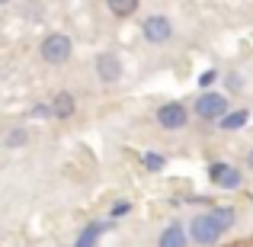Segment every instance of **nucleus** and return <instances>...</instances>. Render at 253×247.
<instances>
[{"label":"nucleus","mask_w":253,"mask_h":247,"mask_svg":"<svg viewBox=\"0 0 253 247\" xmlns=\"http://www.w3.org/2000/svg\"><path fill=\"white\" fill-rule=\"evenodd\" d=\"M218 81H221V71H215V68H209V71H202L199 74V93H205V90H211Z\"/></svg>","instance_id":"dca6fc26"},{"label":"nucleus","mask_w":253,"mask_h":247,"mask_svg":"<svg viewBox=\"0 0 253 247\" xmlns=\"http://www.w3.org/2000/svg\"><path fill=\"white\" fill-rule=\"evenodd\" d=\"M128 212H131V202H128V199H119V202H116V205L109 209V222H116V218L128 215Z\"/></svg>","instance_id":"a211bd4d"},{"label":"nucleus","mask_w":253,"mask_h":247,"mask_svg":"<svg viewBox=\"0 0 253 247\" xmlns=\"http://www.w3.org/2000/svg\"><path fill=\"white\" fill-rule=\"evenodd\" d=\"M192 112H196L202 122H218V119H224L231 112V99L224 97V93H218V90H205V93L196 97Z\"/></svg>","instance_id":"f03ea898"},{"label":"nucleus","mask_w":253,"mask_h":247,"mask_svg":"<svg viewBox=\"0 0 253 247\" xmlns=\"http://www.w3.org/2000/svg\"><path fill=\"white\" fill-rule=\"evenodd\" d=\"M157 247H189V231H186L183 222L173 218L170 225H164L161 238H157Z\"/></svg>","instance_id":"6e6552de"},{"label":"nucleus","mask_w":253,"mask_h":247,"mask_svg":"<svg viewBox=\"0 0 253 247\" xmlns=\"http://www.w3.org/2000/svg\"><path fill=\"white\" fill-rule=\"evenodd\" d=\"M77 112V97L71 90H61V93H55L51 97V119H71Z\"/></svg>","instance_id":"1a4fd4ad"},{"label":"nucleus","mask_w":253,"mask_h":247,"mask_svg":"<svg viewBox=\"0 0 253 247\" xmlns=\"http://www.w3.org/2000/svg\"><path fill=\"white\" fill-rule=\"evenodd\" d=\"M141 167L148 173H161L164 167H167V157L157 154V151H144V154H141Z\"/></svg>","instance_id":"4468645a"},{"label":"nucleus","mask_w":253,"mask_h":247,"mask_svg":"<svg viewBox=\"0 0 253 247\" xmlns=\"http://www.w3.org/2000/svg\"><path fill=\"white\" fill-rule=\"evenodd\" d=\"M29 116L32 119H51V103H36L29 109Z\"/></svg>","instance_id":"6ab92c4d"},{"label":"nucleus","mask_w":253,"mask_h":247,"mask_svg":"<svg viewBox=\"0 0 253 247\" xmlns=\"http://www.w3.org/2000/svg\"><path fill=\"white\" fill-rule=\"evenodd\" d=\"M141 36H144V42H151V45H167L170 39L176 36V26H173V19L164 16V13H151L141 23Z\"/></svg>","instance_id":"423d86ee"},{"label":"nucleus","mask_w":253,"mask_h":247,"mask_svg":"<svg viewBox=\"0 0 253 247\" xmlns=\"http://www.w3.org/2000/svg\"><path fill=\"white\" fill-rule=\"evenodd\" d=\"M247 161H250V167H253V148H250V157H247Z\"/></svg>","instance_id":"aec40b11"},{"label":"nucleus","mask_w":253,"mask_h":247,"mask_svg":"<svg viewBox=\"0 0 253 247\" xmlns=\"http://www.w3.org/2000/svg\"><path fill=\"white\" fill-rule=\"evenodd\" d=\"M186 231H189V241L196 247H218V241L224 238V231L218 228L211 212H196L189 218V225H186Z\"/></svg>","instance_id":"f257e3e1"},{"label":"nucleus","mask_w":253,"mask_h":247,"mask_svg":"<svg viewBox=\"0 0 253 247\" xmlns=\"http://www.w3.org/2000/svg\"><path fill=\"white\" fill-rule=\"evenodd\" d=\"M221 81H224V97H228V93H241L244 90V77L237 74V71H224Z\"/></svg>","instance_id":"2eb2a0df"},{"label":"nucleus","mask_w":253,"mask_h":247,"mask_svg":"<svg viewBox=\"0 0 253 247\" xmlns=\"http://www.w3.org/2000/svg\"><path fill=\"white\" fill-rule=\"evenodd\" d=\"M205 173H209L211 186H218V190H224V193H234V190L244 186V170L234 167V164H228V161H211Z\"/></svg>","instance_id":"20e7f679"},{"label":"nucleus","mask_w":253,"mask_h":247,"mask_svg":"<svg viewBox=\"0 0 253 247\" xmlns=\"http://www.w3.org/2000/svg\"><path fill=\"white\" fill-rule=\"evenodd\" d=\"M39 55L45 64H68L74 55V42H71L68 32H48L39 45Z\"/></svg>","instance_id":"7ed1b4c3"},{"label":"nucleus","mask_w":253,"mask_h":247,"mask_svg":"<svg viewBox=\"0 0 253 247\" xmlns=\"http://www.w3.org/2000/svg\"><path fill=\"white\" fill-rule=\"evenodd\" d=\"M209 212H211V218L218 222V228H221L224 235L237 225V209H234V205H211Z\"/></svg>","instance_id":"9b49d317"},{"label":"nucleus","mask_w":253,"mask_h":247,"mask_svg":"<svg viewBox=\"0 0 253 247\" xmlns=\"http://www.w3.org/2000/svg\"><path fill=\"white\" fill-rule=\"evenodd\" d=\"M154 119L164 132H183L186 125H189V109H186V103H179V99H170V103L157 106Z\"/></svg>","instance_id":"39448f33"},{"label":"nucleus","mask_w":253,"mask_h":247,"mask_svg":"<svg viewBox=\"0 0 253 247\" xmlns=\"http://www.w3.org/2000/svg\"><path fill=\"white\" fill-rule=\"evenodd\" d=\"M93 71H96V77L103 84H119L122 74H125V64L116 51H99V55L93 58Z\"/></svg>","instance_id":"0eeeda50"},{"label":"nucleus","mask_w":253,"mask_h":247,"mask_svg":"<svg viewBox=\"0 0 253 247\" xmlns=\"http://www.w3.org/2000/svg\"><path fill=\"white\" fill-rule=\"evenodd\" d=\"M26 142H29V132L26 129H13L10 135H6V148H23Z\"/></svg>","instance_id":"f3484780"},{"label":"nucleus","mask_w":253,"mask_h":247,"mask_svg":"<svg viewBox=\"0 0 253 247\" xmlns=\"http://www.w3.org/2000/svg\"><path fill=\"white\" fill-rule=\"evenodd\" d=\"M250 205H253V196H250Z\"/></svg>","instance_id":"412c9836"},{"label":"nucleus","mask_w":253,"mask_h":247,"mask_svg":"<svg viewBox=\"0 0 253 247\" xmlns=\"http://www.w3.org/2000/svg\"><path fill=\"white\" fill-rule=\"evenodd\" d=\"M106 10H109L116 19H128V16H135V13L141 10V3H138V0H109Z\"/></svg>","instance_id":"ddd939ff"},{"label":"nucleus","mask_w":253,"mask_h":247,"mask_svg":"<svg viewBox=\"0 0 253 247\" xmlns=\"http://www.w3.org/2000/svg\"><path fill=\"white\" fill-rule=\"evenodd\" d=\"M112 225H116V222H90V225H86V228L81 231V238H77V244H74V247H96V244H99V238H103L106 231L112 228Z\"/></svg>","instance_id":"9d476101"},{"label":"nucleus","mask_w":253,"mask_h":247,"mask_svg":"<svg viewBox=\"0 0 253 247\" xmlns=\"http://www.w3.org/2000/svg\"><path fill=\"white\" fill-rule=\"evenodd\" d=\"M250 122V109H231L224 119H218V129L221 132H241Z\"/></svg>","instance_id":"f8f14e48"}]
</instances>
